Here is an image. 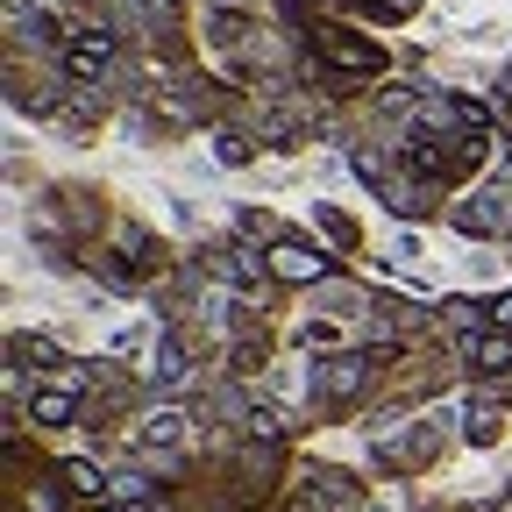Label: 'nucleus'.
Returning <instances> with one entry per match:
<instances>
[{"instance_id":"1","label":"nucleus","mask_w":512,"mask_h":512,"mask_svg":"<svg viewBox=\"0 0 512 512\" xmlns=\"http://www.w3.org/2000/svg\"><path fill=\"white\" fill-rule=\"evenodd\" d=\"M271 271L278 278H320V256H306V249L285 242V249H271Z\"/></svg>"},{"instance_id":"2","label":"nucleus","mask_w":512,"mask_h":512,"mask_svg":"<svg viewBox=\"0 0 512 512\" xmlns=\"http://www.w3.org/2000/svg\"><path fill=\"white\" fill-rule=\"evenodd\" d=\"M107 57H114V43L107 36H86V43H72V72L93 79V72H107Z\"/></svg>"},{"instance_id":"3","label":"nucleus","mask_w":512,"mask_h":512,"mask_svg":"<svg viewBox=\"0 0 512 512\" xmlns=\"http://www.w3.org/2000/svg\"><path fill=\"white\" fill-rule=\"evenodd\" d=\"M320 384H328V392H335V399H349V392H356V384H363V356H342V363H335L328 377H320Z\"/></svg>"},{"instance_id":"4","label":"nucleus","mask_w":512,"mask_h":512,"mask_svg":"<svg viewBox=\"0 0 512 512\" xmlns=\"http://www.w3.org/2000/svg\"><path fill=\"white\" fill-rule=\"evenodd\" d=\"M36 420H43V427H64V420H72V399H64V392H43V399H36Z\"/></svg>"},{"instance_id":"5","label":"nucleus","mask_w":512,"mask_h":512,"mask_svg":"<svg viewBox=\"0 0 512 512\" xmlns=\"http://www.w3.org/2000/svg\"><path fill=\"white\" fill-rule=\"evenodd\" d=\"M150 441H157V448H178V441H185V420H178V413H157V420H150Z\"/></svg>"},{"instance_id":"6","label":"nucleus","mask_w":512,"mask_h":512,"mask_svg":"<svg viewBox=\"0 0 512 512\" xmlns=\"http://www.w3.org/2000/svg\"><path fill=\"white\" fill-rule=\"evenodd\" d=\"M64 477H72V484H79V491H100V484H107V477H100V470H93V463H72V470H64Z\"/></svg>"},{"instance_id":"7","label":"nucleus","mask_w":512,"mask_h":512,"mask_svg":"<svg viewBox=\"0 0 512 512\" xmlns=\"http://www.w3.org/2000/svg\"><path fill=\"white\" fill-rule=\"evenodd\" d=\"M491 320H498V328H512V292H505V299L491 306Z\"/></svg>"}]
</instances>
